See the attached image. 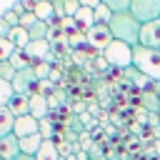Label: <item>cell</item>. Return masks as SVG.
<instances>
[{"label":"cell","mask_w":160,"mask_h":160,"mask_svg":"<svg viewBox=\"0 0 160 160\" xmlns=\"http://www.w3.org/2000/svg\"><path fill=\"white\" fill-rule=\"evenodd\" d=\"M12 95H15V90H12V82L0 78V108H8V102L12 100Z\"/></svg>","instance_id":"22"},{"label":"cell","mask_w":160,"mask_h":160,"mask_svg":"<svg viewBox=\"0 0 160 160\" xmlns=\"http://www.w3.org/2000/svg\"><path fill=\"white\" fill-rule=\"evenodd\" d=\"M78 2H80V8H92V10L100 5V0H78Z\"/></svg>","instance_id":"33"},{"label":"cell","mask_w":160,"mask_h":160,"mask_svg":"<svg viewBox=\"0 0 160 160\" xmlns=\"http://www.w3.org/2000/svg\"><path fill=\"white\" fill-rule=\"evenodd\" d=\"M15 160H38V158H35V155H25V152H20Z\"/></svg>","instance_id":"36"},{"label":"cell","mask_w":160,"mask_h":160,"mask_svg":"<svg viewBox=\"0 0 160 160\" xmlns=\"http://www.w3.org/2000/svg\"><path fill=\"white\" fill-rule=\"evenodd\" d=\"M150 88H152V92H155V95H158V100H160V80H155Z\"/></svg>","instance_id":"35"},{"label":"cell","mask_w":160,"mask_h":160,"mask_svg":"<svg viewBox=\"0 0 160 160\" xmlns=\"http://www.w3.org/2000/svg\"><path fill=\"white\" fill-rule=\"evenodd\" d=\"M62 8H65V18H72L80 10V2L78 0H62Z\"/></svg>","instance_id":"29"},{"label":"cell","mask_w":160,"mask_h":160,"mask_svg":"<svg viewBox=\"0 0 160 160\" xmlns=\"http://www.w3.org/2000/svg\"><path fill=\"white\" fill-rule=\"evenodd\" d=\"M138 45L160 50V20H152V22L140 25V42Z\"/></svg>","instance_id":"9"},{"label":"cell","mask_w":160,"mask_h":160,"mask_svg":"<svg viewBox=\"0 0 160 160\" xmlns=\"http://www.w3.org/2000/svg\"><path fill=\"white\" fill-rule=\"evenodd\" d=\"M35 18L38 20H42V22H48V25H52L58 18H55V10H52V2H45V0H38V5H35Z\"/></svg>","instance_id":"13"},{"label":"cell","mask_w":160,"mask_h":160,"mask_svg":"<svg viewBox=\"0 0 160 160\" xmlns=\"http://www.w3.org/2000/svg\"><path fill=\"white\" fill-rule=\"evenodd\" d=\"M48 112H50L48 98H45L42 92H32V95H30V115L38 118V120H42V118H48Z\"/></svg>","instance_id":"11"},{"label":"cell","mask_w":160,"mask_h":160,"mask_svg":"<svg viewBox=\"0 0 160 160\" xmlns=\"http://www.w3.org/2000/svg\"><path fill=\"white\" fill-rule=\"evenodd\" d=\"M132 68L140 70L142 75H148L152 82L160 80V50L135 45L132 48Z\"/></svg>","instance_id":"2"},{"label":"cell","mask_w":160,"mask_h":160,"mask_svg":"<svg viewBox=\"0 0 160 160\" xmlns=\"http://www.w3.org/2000/svg\"><path fill=\"white\" fill-rule=\"evenodd\" d=\"M32 22H38L35 12H22V15H20V28H25V30H28V28H30Z\"/></svg>","instance_id":"31"},{"label":"cell","mask_w":160,"mask_h":160,"mask_svg":"<svg viewBox=\"0 0 160 160\" xmlns=\"http://www.w3.org/2000/svg\"><path fill=\"white\" fill-rule=\"evenodd\" d=\"M102 60H108L112 68L128 70V68H132V48H130L128 42L110 40V45L102 50Z\"/></svg>","instance_id":"3"},{"label":"cell","mask_w":160,"mask_h":160,"mask_svg":"<svg viewBox=\"0 0 160 160\" xmlns=\"http://www.w3.org/2000/svg\"><path fill=\"white\" fill-rule=\"evenodd\" d=\"M8 32H10V25H8L5 18L0 15V38H8Z\"/></svg>","instance_id":"32"},{"label":"cell","mask_w":160,"mask_h":160,"mask_svg":"<svg viewBox=\"0 0 160 160\" xmlns=\"http://www.w3.org/2000/svg\"><path fill=\"white\" fill-rule=\"evenodd\" d=\"M12 125H15V115L10 112V108H0V138L2 135H10L12 132Z\"/></svg>","instance_id":"19"},{"label":"cell","mask_w":160,"mask_h":160,"mask_svg":"<svg viewBox=\"0 0 160 160\" xmlns=\"http://www.w3.org/2000/svg\"><path fill=\"white\" fill-rule=\"evenodd\" d=\"M38 160H60V150H58V142L55 140H42L38 155Z\"/></svg>","instance_id":"16"},{"label":"cell","mask_w":160,"mask_h":160,"mask_svg":"<svg viewBox=\"0 0 160 160\" xmlns=\"http://www.w3.org/2000/svg\"><path fill=\"white\" fill-rule=\"evenodd\" d=\"M32 70H35V75H38V80H40V82L50 80V72H52V70H50V62H48V60L35 62V65H32Z\"/></svg>","instance_id":"24"},{"label":"cell","mask_w":160,"mask_h":160,"mask_svg":"<svg viewBox=\"0 0 160 160\" xmlns=\"http://www.w3.org/2000/svg\"><path fill=\"white\" fill-rule=\"evenodd\" d=\"M2 18H5V22H8L10 28H18V25H20V15H18V12H12V10H5V12H2Z\"/></svg>","instance_id":"30"},{"label":"cell","mask_w":160,"mask_h":160,"mask_svg":"<svg viewBox=\"0 0 160 160\" xmlns=\"http://www.w3.org/2000/svg\"><path fill=\"white\" fill-rule=\"evenodd\" d=\"M8 108H10V112H12L15 118L28 115V112H30V95H12V100L8 102Z\"/></svg>","instance_id":"12"},{"label":"cell","mask_w":160,"mask_h":160,"mask_svg":"<svg viewBox=\"0 0 160 160\" xmlns=\"http://www.w3.org/2000/svg\"><path fill=\"white\" fill-rule=\"evenodd\" d=\"M38 85H40V80H38L32 65L25 68V70H18L15 78H12V90H15V95H32V92H38Z\"/></svg>","instance_id":"5"},{"label":"cell","mask_w":160,"mask_h":160,"mask_svg":"<svg viewBox=\"0 0 160 160\" xmlns=\"http://www.w3.org/2000/svg\"><path fill=\"white\" fill-rule=\"evenodd\" d=\"M158 122H160V112H158Z\"/></svg>","instance_id":"38"},{"label":"cell","mask_w":160,"mask_h":160,"mask_svg":"<svg viewBox=\"0 0 160 160\" xmlns=\"http://www.w3.org/2000/svg\"><path fill=\"white\" fill-rule=\"evenodd\" d=\"M130 15L140 25L160 20V0H132L130 2Z\"/></svg>","instance_id":"4"},{"label":"cell","mask_w":160,"mask_h":160,"mask_svg":"<svg viewBox=\"0 0 160 160\" xmlns=\"http://www.w3.org/2000/svg\"><path fill=\"white\" fill-rule=\"evenodd\" d=\"M48 32H50V25L42 22V20H38V22H32V25L28 28L30 40H48Z\"/></svg>","instance_id":"20"},{"label":"cell","mask_w":160,"mask_h":160,"mask_svg":"<svg viewBox=\"0 0 160 160\" xmlns=\"http://www.w3.org/2000/svg\"><path fill=\"white\" fill-rule=\"evenodd\" d=\"M140 102H142V108H145V110H150L152 115H158V112H160V100H158V95L152 92V88L140 90Z\"/></svg>","instance_id":"17"},{"label":"cell","mask_w":160,"mask_h":160,"mask_svg":"<svg viewBox=\"0 0 160 160\" xmlns=\"http://www.w3.org/2000/svg\"><path fill=\"white\" fill-rule=\"evenodd\" d=\"M60 160H75V155H60Z\"/></svg>","instance_id":"37"},{"label":"cell","mask_w":160,"mask_h":160,"mask_svg":"<svg viewBox=\"0 0 160 160\" xmlns=\"http://www.w3.org/2000/svg\"><path fill=\"white\" fill-rule=\"evenodd\" d=\"M10 10H12V12H18V15H22V12H25V8H22V2H15V5L10 8Z\"/></svg>","instance_id":"34"},{"label":"cell","mask_w":160,"mask_h":160,"mask_svg":"<svg viewBox=\"0 0 160 160\" xmlns=\"http://www.w3.org/2000/svg\"><path fill=\"white\" fill-rule=\"evenodd\" d=\"M8 62H10V65H12L15 70H25V68H30V65H32V62L28 60V55H25L22 50H15V52H12L10 58H8Z\"/></svg>","instance_id":"21"},{"label":"cell","mask_w":160,"mask_h":160,"mask_svg":"<svg viewBox=\"0 0 160 160\" xmlns=\"http://www.w3.org/2000/svg\"><path fill=\"white\" fill-rule=\"evenodd\" d=\"M45 2H52V0H45Z\"/></svg>","instance_id":"39"},{"label":"cell","mask_w":160,"mask_h":160,"mask_svg":"<svg viewBox=\"0 0 160 160\" xmlns=\"http://www.w3.org/2000/svg\"><path fill=\"white\" fill-rule=\"evenodd\" d=\"M35 132H40V120H38V118H32L30 112H28V115L15 118L12 135H15L18 140H20V138H28V135H35Z\"/></svg>","instance_id":"8"},{"label":"cell","mask_w":160,"mask_h":160,"mask_svg":"<svg viewBox=\"0 0 160 160\" xmlns=\"http://www.w3.org/2000/svg\"><path fill=\"white\" fill-rule=\"evenodd\" d=\"M22 52L28 55V60H30L32 65L40 62V60L52 62V58H50V42H48V40H30V42L22 48Z\"/></svg>","instance_id":"7"},{"label":"cell","mask_w":160,"mask_h":160,"mask_svg":"<svg viewBox=\"0 0 160 160\" xmlns=\"http://www.w3.org/2000/svg\"><path fill=\"white\" fill-rule=\"evenodd\" d=\"M8 40H10V42H12L18 50H22V48L30 42V35H28V30H25V28H20V25H18V28H10Z\"/></svg>","instance_id":"18"},{"label":"cell","mask_w":160,"mask_h":160,"mask_svg":"<svg viewBox=\"0 0 160 160\" xmlns=\"http://www.w3.org/2000/svg\"><path fill=\"white\" fill-rule=\"evenodd\" d=\"M92 12H95V22H105V25H108V22H110V18H112L110 8H108V5H102V2H100Z\"/></svg>","instance_id":"25"},{"label":"cell","mask_w":160,"mask_h":160,"mask_svg":"<svg viewBox=\"0 0 160 160\" xmlns=\"http://www.w3.org/2000/svg\"><path fill=\"white\" fill-rule=\"evenodd\" d=\"M40 135H42V140H55V138H52V135H55V125H52L48 118L40 120Z\"/></svg>","instance_id":"26"},{"label":"cell","mask_w":160,"mask_h":160,"mask_svg":"<svg viewBox=\"0 0 160 160\" xmlns=\"http://www.w3.org/2000/svg\"><path fill=\"white\" fill-rule=\"evenodd\" d=\"M0 160H2V158H0Z\"/></svg>","instance_id":"40"},{"label":"cell","mask_w":160,"mask_h":160,"mask_svg":"<svg viewBox=\"0 0 160 160\" xmlns=\"http://www.w3.org/2000/svg\"><path fill=\"white\" fill-rule=\"evenodd\" d=\"M100 2L108 5L110 12L115 15V12H130V2H132V0H100Z\"/></svg>","instance_id":"23"},{"label":"cell","mask_w":160,"mask_h":160,"mask_svg":"<svg viewBox=\"0 0 160 160\" xmlns=\"http://www.w3.org/2000/svg\"><path fill=\"white\" fill-rule=\"evenodd\" d=\"M15 50H18V48H15V45H12L8 38H0V60H8V58L15 52Z\"/></svg>","instance_id":"27"},{"label":"cell","mask_w":160,"mask_h":160,"mask_svg":"<svg viewBox=\"0 0 160 160\" xmlns=\"http://www.w3.org/2000/svg\"><path fill=\"white\" fill-rule=\"evenodd\" d=\"M20 155V140L10 132V135H2L0 138V158L2 160H15Z\"/></svg>","instance_id":"10"},{"label":"cell","mask_w":160,"mask_h":160,"mask_svg":"<svg viewBox=\"0 0 160 160\" xmlns=\"http://www.w3.org/2000/svg\"><path fill=\"white\" fill-rule=\"evenodd\" d=\"M15 72H18V70H15V68H12L8 60H0V78H2V80H10V82H12Z\"/></svg>","instance_id":"28"},{"label":"cell","mask_w":160,"mask_h":160,"mask_svg":"<svg viewBox=\"0 0 160 160\" xmlns=\"http://www.w3.org/2000/svg\"><path fill=\"white\" fill-rule=\"evenodd\" d=\"M72 20H75L78 30H88V28L95 25V12H92V8H80V10L72 15Z\"/></svg>","instance_id":"14"},{"label":"cell","mask_w":160,"mask_h":160,"mask_svg":"<svg viewBox=\"0 0 160 160\" xmlns=\"http://www.w3.org/2000/svg\"><path fill=\"white\" fill-rule=\"evenodd\" d=\"M110 32H112V40H120V42H128L130 48H135L140 42V22L130 15V12H115L108 22Z\"/></svg>","instance_id":"1"},{"label":"cell","mask_w":160,"mask_h":160,"mask_svg":"<svg viewBox=\"0 0 160 160\" xmlns=\"http://www.w3.org/2000/svg\"><path fill=\"white\" fill-rule=\"evenodd\" d=\"M85 40L95 48V50H105L108 45H110V40H112V32H110V28L105 25V22H95L92 28H88L85 30Z\"/></svg>","instance_id":"6"},{"label":"cell","mask_w":160,"mask_h":160,"mask_svg":"<svg viewBox=\"0 0 160 160\" xmlns=\"http://www.w3.org/2000/svg\"><path fill=\"white\" fill-rule=\"evenodd\" d=\"M40 145H42V135L40 132L28 135V138H20V152H25V155H38Z\"/></svg>","instance_id":"15"}]
</instances>
